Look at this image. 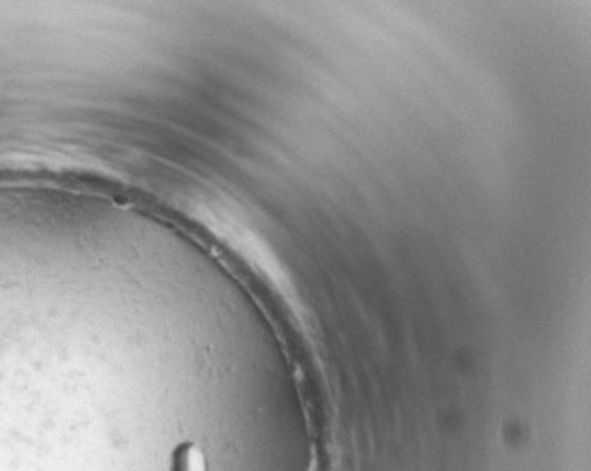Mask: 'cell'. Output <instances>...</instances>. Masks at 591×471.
<instances>
[{"label":"cell","mask_w":591,"mask_h":471,"mask_svg":"<svg viewBox=\"0 0 591 471\" xmlns=\"http://www.w3.org/2000/svg\"><path fill=\"white\" fill-rule=\"evenodd\" d=\"M173 471H206V460L197 447L184 445L174 455Z\"/></svg>","instance_id":"obj_1"}]
</instances>
